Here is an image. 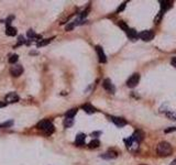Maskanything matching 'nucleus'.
I'll return each mask as SVG.
<instances>
[{
	"label": "nucleus",
	"instance_id": "nucleus-30",
	"mask_svg": "<svg viewBox=\"0 0 176 165\" xmlns=\"http://www.w3.org/2000/svg\"><path fill=\"white\" fill-rule=\"evenodd\" d=\"M176 164V160H175V161H173V163H172V165H175Z\"/></svg>",
	"mask_w": 176,
	"mask_h": 165
},
{
	"label": "nucleus",
	"instance_id": "nucleus-31",
	"mask_svg": "<svg viewBox=\"0 0 176 165\" xmlns=\"http://www.w3.org/2000/svg\"><path fill=\"white\" fill-rule=\"evenodd\" d=\"M0 128H1V125H0Z\"/></svg>",
	"mask_w": 176,
	"mask_h": 165
},
{
	"label": "nucleus",
	"instance_id": "nucleus-23",
	"mask_svg": "<svg viewBox=\"0 0 176 165\" xmlns=\"http://www.w3.org/2000/svg\"><path fill=\"white\" fill-rule=\"evenodd\" d=\"M166 116L168 117V118H171V119L176 120V111H171V112H167Z\"/></svg>",
	"mask_w": 176,
	"mask_h": 165
},
{
	"label": "nucleus",
	"instance_id": "nucleus-27",
	"mask_svg": "<svg viewBox=\"0 0 176 165\" xmlns=\"http://www.w3.org/2000/svg\"><path fill=\"white\" fill-rule=\"evenodd\" d=\"M13 19V17H9V18H8V20H7L6 21V23H7V25H8V27H10V23H11V20H12Z\"/></svg>",
	"mask_w": 176,
	"mask_h": 165
},
{
	"label": "nucleus",
	"instance_id": "nucleus-18",
	"mask_svg": "<svg viewBox=\"0 0 176 165\" xmlns=\"http://www.w3.org/2000/svg\"><path fill=\"white\" fill-rule=\"evenodd\" d=\"M53 39H54V37H50V39H45V40H41V41H39V42L37 43V47H41V46L46 45V44H49V43H51Z\"/></svg>",
	"mask_w": 176,
	"mask_h": 165
},
{
	"label": "nucleus",
	"instance_id": "nucleus-25",
	"mask_svg": "<svg viewBox=\"0 0 176 165\" xmlns=\"http://www.w3.org/2000/svg\"><path fill=\"white\" fill-rule=\"evenodd\" d=\"M125 5H127V2H123V3H121V6L119 7L118 8V10H117V12H121L122 10H125Z\"/></svg>",
	"mask_w": 176,
	"mask_h": 165
},
{
	"label": "nucleus",
	"instance_id": "nucleus-1",
	"mask_svg": "<svg viewBox=\"0 0 176 165\" xmlns=\"http://www.w3.org/2000/svg\"><path fill=\"white\" fill-rule=\"evenodd\" d=\"M172 152H173L172 145L168 142H165V141L158 143V147H156V153L160 156H168L172 154Z\"/></svg>",
	"mask_w": 176,
	"mask_h": 165
},
{
	"label": "nucleus",
	"instance_id": "nucleus-28",
	"mask_svg": "<svg viewBox=\"0 0 176 165\" xmlns=\"http://www.w3.org/2000/svg\"><path fill=\"white\" fill-rule=\"evenodd\" d=\"M171 64L173 65L174 67H176V57H173V58H172V61H171Z\"/></svg>",
	"mask_w": 176,
	"mask_h": 165
},
{
	"label": "nucleus",
	"instance_id": "nucleus-6",
	"mask_svg": "<svg viewBox=\"0 0 176 165\" xmlns=\"http://www.w3.org/2000/svg\"><path fill=\"white\" fill-rule=\"evenodd\" d=\"M22 73H23V67L21 65H13L10 67V74L13 77H19Z\"/></svg>",
	"mask_w": 176,
	"mask_h": 165
},
{
	"label": "nucleus",
	"instance_id": "nucleus-16",
	"mask_svg": "<svg viewBox=\"0 0 176 165\" xmlns=\"http://www.w3.org/2000/svg\"><path fill=\"white\" fill-rule=\"evenodd\" d=\"M127 34H128V37H130L131 40H135V39L138 37L137 31L133 30V29H129V30L127 31Z\"/></svg>",
	"mask_w": 176,
	"mask_h": 165
},
{
	"label": "nucleus",
	"instance_id": "nucleus-19",
	"mask_svg": "<svg viewBox=\"0 0 176 165\" xmlns=\"http://www.w3.org/2000/svg\"><path fill=\"white\" fill-rule=\"evenodd\" d=\"M99 145H100V142H99V140H97V139L93 140L90 143L88 144V147H90V149H96V147H98Z\"/></svg>",
	"mask_w": 176,
	"mask_h": 165
},
{
	"label": "nucleus",
	"instance_id": "nucleus-21",
	"mask_svg": "<svg viewBox=\"0 0 176 165\" xmlns=\"http://www.w3.org/2000/svg\"><path fill=\"white\" fill-rule=\"evenodd\" d=\"M73 119H68V118H66L65 119V121H64V127L65 128H70V127H72L73 125Z\"/></svg>",
	"mask_w": 176,
	"mask_h": 165
},
{
	"label": "nucleus",
	"instance_id": "nucleus-15",
	"mask_svg": "<svg viewBox=\"0 0 176 165\" xmlns=\"http://www.w3.org/2000/svg\"><path fill=\"white\" fill-rule=\"evenodd\" d=\"M6 34L9 37H15V35H17V29L13 27H8L6 30Z\"/></svg>",
	"mask_w": 176,
	"mask_h": 165
},
{
	"label": "nucleus",
	"instance_id": "nucleus-5",
	"mask_svg": "<svg viewBox=\"0 0 176 165\" xmlns=\"http://www.w3.org/2000/svg\"><path fill=\"white\" fill-rule=\"evenodd\" d=\"M125 143H127V147L130 151H137L138 147H139V142L134 140L132 137H131L130 139L125 140Z\"/></svg>",
	"mask_w": 176,
	"mask_h": 165
},
{
	"label": "nucleus",
	"instance_id": "nucleus-14",
	"mask_svg": "<svg viewBox=\"0 0 176 165\" xmlns=\"http://www.w3.org/2000/svg\"><path fill=\"white\" fill-rule=\"evenodd\" d=\"M101 157H103V159H108V160L116 159V157H117V153L109 151V152H107V153H105V154H103Z\"/></svg>",
	"mask_w": 176,
	"mask_h": 165
},
{
	"label": "nucleus",
	"instance_id": "nucleus-12",
	"mask_svg": "<svg viewBox=\"0 0 176 165\" xmlns=\"http://www.w3.org/2000/svg\"><path fill=\"white\" fill-rule=\"evenodd\" d=\"M143 132L142 131H140V130H137V131L134 132L133 133V135H132V138H133L134 140L135 141H138L140 143V141H142L143 140Z\"/></svg>",
	"mask_w": 176,
	"mask_h": 165
},
{
	"label": "nucleus",
	"instance_id": "nucleus-17",
	"mask_svg": "<svg viewBox=\"0 0 176 165\" xmlns=\"http://www.w3.org/2000/svg\"><path fill=\"white\" fill-rule=\"evenodd\" d=\"M76 113H77V108H73V109L68 110V111L65 113V117L68 118V119H73L74 116H75Z\"/></svg>",
	"mask_w": 176,
	"mask_h": 165
},
{
	"label": "nucleus",
	"instance_id": "nucleus-4",
	"mask_svg": "<svg viewBox=\"0 0 176 165\" xmlns=\"http://www.w3.org/2000/svg\"><path fill=\"white\" fill-rule=\"evenodd\" d=\"M139 80H140V75L138 73H135V74H133L132 76L128 79V82H127V86L128 87H130V88H134L135 86L139 84Z\"/></svg>",
	"mask_w": 176,
	"mask_h": 165
},
{
	"label": "nucleus",
	"instance_id": "nucleus-29",
	"mask_svg": "<svg viewBox=\"0 0 176 165\" xmlns=\"http://www.w3.org/2000/svg\"><path fill=\"white\" fill-rule=\"evenodd\" d=\"M7 104L6 102H3V101H0V108H3V107H6Z\"/></svg>",
	"mask_w": 176,
	"mask_h": 165
},
{
	"label": "nucleus",
	"instance_id": "nucleus-26",
	"mask_svg": "<svg viewBox=\"0 0 176 165\" xmlns=\"http://www.w3.org/2000/svg\"><path fill=\"white\" fill-rule=\"evenodd\" d=\"M22 43L24 44V43H25V40H24V37H22V35H21V37H19V42H18V45H21Z\"/></svg>",
	"mask_w": 176,
	"mask_h": 165
},
{
	"label": "nucleus",
	"instance_id": "nucleus-3",
	"mask_svg": "<svg viewBox=\"0 0 176 165\" xmlns=\"http://www.w3.org/2000/svg\"><path fill=\"white\" fill-rule=\"evenodd\" d=\"M138 37H140L141 40H143V41H145V42H148V41L153 40V37H154V32H153L152 30L142 31L141 33L138 34Z\"/></svg>",
	"mask_w": 176,
	"mask_h": 165
},
{
	"label": "nucleus",
	"instance_id": "nucleus-11",
	"mask_svg": "<svg viewBox=\"0 0 176 165\" xmlns=\"http://www.w3.org/2000/svg\"><path fill=\"white\" fill-rule=\"evenodd\" d=\"M85 139H86V134L79 133V134H77V137H76V139H75V144L76 145H78V147L84 145V144H85Z\"/></svg>",
	"mask_w": 176,
	"mask_h": 165
},
{
	"label": "nucleus",
	"instance_id": "nucleus-10",
	"mask_svg": "<svg viewBox=\"0 0 176 165\" xmlns=\"http://www.w3.org/2000/svg\"><path fill=\"white\" fill-rule=\"evenodd\" d=\"M96 52H97L98 58H99V62H100V63H106V62H107L106 54L103 53V50L101 49L100 46H96Z\"/></svg>",
	"mask_w": 176,
	"mask_h": 165
},
{
	"label": "nucleus",
	"instance_id": "nucleus-9",
	"mask_svg": "<svg viewBox=\"0 0 176 165\" xmlns=\"http://www.w3.org/2000/svg\"><path fill=\"white\" fill-rule=\"evenodd\" d=\"M110 119L117 127H123V125H127V121L123 118H120V117H110Z\"/></svg>",
	"mask_w": 176,
	"mask_h": 165
},
{
	"label": "nucleus",
	"instance_id": "nucleus-13",
	"mask_svg": "<svg viewBox=\"0 0 176 165\" xmlns=\"http://www.w3.org/2000/svg\"><path fill=\"white\" fill-rule=\"evenodd\" d=\"M82 108L85 110L87 113H94V112H96V111H97V110H96V108L93 107L91 105H88V104L87 105H83Z\"/></svg>",
	"mask_w": 176,
	"mask_h": 165
},
{
	"label": "nucleus",
	"instance_id": "nucleus-2",
	"mask_svg": "<svg viewBox=\"0 0 176 165\" xmlns=\"http://www.w3.org/2000/svg\"><path fill=\"white\" fill-rule=\"evenodd\" d=\"M37 128L41 129L42 131H44L47 134H51V133L54 132V125H53V123L50 122V121H46V120H43V121L37 123Z\"/></svg>",
	"mask_w": 176,
	"mask_h": 165
},
{
	"label": "nucleus",
	"instance_id": "nucleus-24",
	"mask_svg": "<svg viewBox=\"0 0 176 165\" xmlns=\"http://www.w3.org/2000/svg\"><path fill=\"white\" fill-rule=\"evenodd\" d=\"M119 27L121 28V29H123V30H125V32H127V31L129 30V28H128V25L125 24V23L123 21H120V22H119Z\"/></svg>",
	"mask_w": 176,
	"mask_h": 165
},
{
	"label": "nucleus",
	"instance_id": "nucleus-20",
	"mask_svg": "<svg viewBox=\"0 0 176 165\" xmlns=\"http://www.w3.org/2000/svg\"><path fill=\"white\" fill-rule=\"evenodd\" d=\"M28 37H30V39H41L42 37H40V35H37L35 32L33 30H29L28 31Z\"/></svg>",
	"mask_w": 176,
	"mask_h": 165
},
{
	"label": "nucleus",
	"instance_id": "nucleus-8",
	"mask_svg": "<svg viewBox=\"0 0 176 165\" xmlns=\"http://www.w3.org/2000/svg\"><path fill=\"white\" fill-rule=\"evenodd\" d=\"M103 88L106 89L107 92H115V90H116L115 86L112 85V82H111V80L108 79V78L103 80Z\"/></svg>",
	"mask_w": 176,
	"mask_h": 165
},
{
	"label": "nucleus",
	"instance_id": "nucleus-7",
	"mask_svg": "<svg viewBox=\"0 0 176 165\" xmlns=\"http://www.w3.org/2000/svg\"><path fill=\"white\" fill-rule=\"evenodd\" d=\"M6 104H13V102H18L19 101V96L15 92H9L5 98Z\"/></svg>",
	"mask_w": 176,
	"mask_h": 165
},
{
	"label": "nucleus",
	"instance_id": "nucleus-22",
	"mask_svg": "<svg viewBox=\"0 0 176 165\" xmlns=\"http://www.w3.org/2000/svg\"><path fill=\"white\" fill-rule=\"evenodd\" d=\"M18 58H19V56L17 54L11 55V56H10V58H9V63H10V64H15V63H17Z\"/></svg>",
	"mask_w": 176,
	"mask_h": 165
}]
</instances>
